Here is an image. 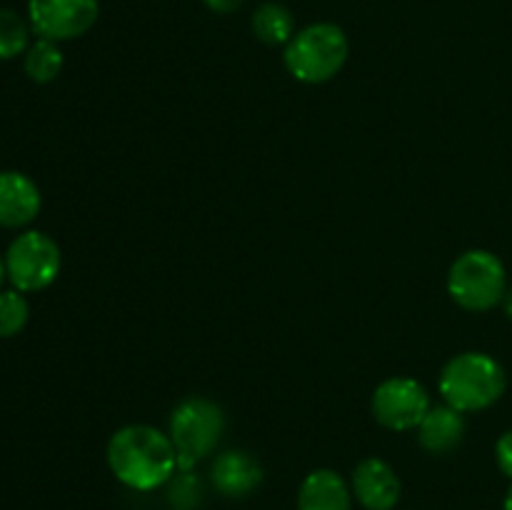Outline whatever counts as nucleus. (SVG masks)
Returning <instances> with one entry per match:
<instances>
[{"label":"nucleus","instance_id":"1","mask_svg":"<svg viewBox=\"0 0 512 510\" xmlns=\"http://www.w3.org/2000/svg\"><path fill=\"white\" fill-rule=\"evenodd\" d=\"M108 468L125 488L150 493L178 473V450L168 433L153 425H125L108 440Z\"/></svg>","mask_w":512,"mask_h":510},{"label":"nucleus","instance_id":"2","mask_svg":"<svg viewBox=\"0 0 512 510\" xmlns=\"http://www.w3.org/2000/svg\"><path fill=\"white\" fill-rule=\"evenodd\" d=\"M508 388L505 368L488 353L468 350L445 363L438 390L450 408L460 413H480L498 403Z\"/></svg>","mask_w":512,"mask_h":510},{"label":"nucleus","instance_id":"3","mask_svg":"<svg viewBox=\"0 0 512 510\" xmlns=\"http://www.w3.org/2000/svg\"><path fill=\"white\" fill-rule=\"evenodd\" d=\"M348 35L335 23H313L293 35L285 45V68L295 80L320 85L333 80L348 63Z\"/></svg>","mask_w":512,"mask_h":510},{"label":"nucleus","instance_id":"4","mask_svg":"<svg viewBox=\"0 0 512 510\" xmlns=\"http://www.w3.org/2000/svg\"><path fill=\"white\" fill-rule=\"evenodd\" d=\"M508 273L503 260L483 248L465 250L448 270V293L460 308L485 313L503 303Z\"/></svg>","mask_w":512,"mask_h":510},{"label":"nucleus","instance_id":"5","mask_svg":"<svg viewBox=\"0 0 512 510\" xmlns=\"http://www.w3.org/2000/svg\"><path fill=\"white\" fill-rule=\"evenodd\" d=\"M225 433V413L215 400L185 398L170 415V440L178 450V470H193L198 460L218 448Z\"/></svg>","mask_w":512,"mask_h":510},{"label":"nucleus","instance_id":"6","mask_svg":"<svg viewBox=\"0 0 512 510\" xmlns=\"http://www.w3.org/2000/svg\"><path fill=\"white\" fill-rule=\"evenodd\" d=\"M5 275L20 293H38L55 283L63 268L58 243L48 233L25 230L5 250Z\"/></svg>","mask_w":512,"mask_h":510},{"label":"nucleus","instance_id":"7","mask_svg":"<svg viewBox=\"0 0 512 510\" xmlns=\"http://www.w3.org/2000/svg\"><path fill=\"white\" fill-rule=\"evenodd\" d=\"M370 408L383 428L405 433V430H418L433 405L423 383L408 375H395L375 388Z\"/></svg>","mask_w":512,"mask_h":510},{"label":"nucleus","instance_id":"8","mask_svg":"<svg viewBox=\"0 0 512 510\" xmlns=\"http://www.w3.org/2000/svg\"><path fill=\"white\" fill-rule=\"evenodd\" d=\"M98 0H28V23L38 38L63 43L98 23Z\"/></svg>","mask_w":512,"mask_h":510},{"label":"nucleus","instance_id":"9","mask_svg":"<svg viewBox=\"0 0 512 510\" xmlns=\"http://www.w3.org/2000/svg\"><path fill=\"white\" fill-rule=\"evenodd\" d=\"M350 490L365 510H395L403 495L398 473L383 458L360 460L350 478Z\"/></svg>","mask_w":512,"mask_h":510},{"label":"nucleus","instance_id":"10","mask_svg":"<svg viewBox=\"0 0 512 510\" xmlns=\"http://www.w3.org/2000/svg\"><path fill=\"white\" fill-rule=\"evenodd\" d=\"M43 205L40 188L18 170H0V228H25Z\"/></svg>","mask_w":512,"mask_h":510},{"label":"nucleus","instance_id":"11","mask_svg":"<svg viewBox=\"0 0 512 510\" xmlns=\"http://www.w3.org/2000/svg\"><path fill=\"white\" fill-rule=\"evenodd\" d=\"M210 483L223 498H245L263 483V465L245 450H225L210 468Z\"/></svg>","mask_w":512,"mask_h":510},{"label":"nucleus","instance_id":"12","mask_svg":"<svg viewBox=\"0 0 512 510\" xmlns=\"http://www.w3.org/2000/svg\"><path fill=\"white\" fill-rule=\"evenodd\" d=\"M298 510H353V490L343 475L318 468L300 483Z\"/></svg>","mask_w":512,"mask_h":510},{"label":"nucleus","instance_id":"13","mask_svg":"<svg viewBox=\"0 0 512 510\" xmlns=\"http://www.w3.org/2000/svg\"><path fill=\"white\" fill-rule=\"evenodd\" d=\"M465 413L450 408L448 403L430 408L423 423L418 425V443L433 455H448L463 443L465 438Z\"/></svg>","mask_w":512,"mask_h":510},{"label":"nucleus","instance_id":"14","mask_svg":"<svg viewBox=\"0 0 512 510\" xmlns=\"http://www.w3.org/2000/svg\"><path fill=\"white\" fill-rule=\"evenodd\" d=\"M253 33L265 45H288L293 40L295 30V15L288 5L283 3H263L250 18Z\"/></svg>","mask_w":512,"mask_h":510},{"label":"nucleus","instance_id":"15","mask_svg":"<svg viewBox=\"0 0 512 510\" xmlns=\"http://www.w3.org/2000/svg\"><path fill=\"white\" fill-rule=\"evenodd\" d=\"M63 50L53 40L38 38L35 43H30V48L25 50L23 68L33 83H53L60 73H63Z\"/></svg>","mask_w":512,"mask_h":510},{"label":"nucleus","instance_id":"16","mask_svg":"<svg viewBox=\"0 0 512 510\" xmlns=\"http://www.w3.org/2000/svg\"><path fill=\"white\" fill-rule=\"evenodd\" d=\"M28 20L10 8H0V60H13L30 48Z\"/></svg>","mask_w":512,"mask_h":510},{"label":"nucleus","instance_id":"17","mask_svg":"<svg viewBox=\"0 0 512 510\" xmlns=\"http://www.w3.org/2000/svg\"><path fill=\"white\" fill-rule=\"evenodd\" d=\"M30 320V303L20 290H0V338H15Z\"/></svg>","mask_w":512,"mask_h":510},{"label":"nucleus","instance_id":"18","mask_svg":"<svg viewBox=\"0 0 512 510\" xmlns=\"http://www.w3.org/2000/svg\"><path fill=\"white\" fill-rule=\"evenodd\" d=\"M200 480L193 470H178L168 483V500L175 510H195L200 505Z\"/></svg>","mask_w":512,"mask_h":510},{"label":"nucleus","instance_id":"19","mask_svg":"<svg viewBox=\"0 0 512 510\" xmlns=\"http://www.w3.org/2000/svg\"><path fill=\"white\" fill-rule=\"evenodd\" d=\"M495 460H498V468L503 470V475L512 480V428L500 435L498 445H495Z\"/></svg>","mask_w":512,"mask_h":510},{"label":"nucleus","instance_id":"20","mask_svg":"<svg viewBox=\"0 0 512 510\" xmlns=\"http://www.w3.org/2000/svg\"><path fill=\"white\" fill-rule=\"evenodd\" d=\"M203 3L208 5V8L213 10V13L230 15V13H235V10H238L240 5L245 3V0H203Z\"/></svg>","mask_w":512,"mask_h":510},{"label":"nucleus","instance_id":"21","mask_svg":"<svg viewBox=\"0 0 512 510\" xmlns=\"http://www.w3.org/2000/svg\"><path fill=\"white\" fill-rule=\"evenodd\" d=\"M503 310H505V315H508V318L512 320V288L505 290V298H503Z\"/></svg>","mask_w":512,"mask_h":510},{"label":"nucleus","instance_id":"22","mask_svg":"<svg viewBox=\"0 0 512 510\" xmlns=\"http://www.w3.org/2000/svg\"><path fill=\"white\" fill-rule=\"evenodd\" d=\"M503 510H512V485H510L508 495H505V503H503Z\"/></svg>","mask_w":512,"mask_h":510},{"label":"nucleus","instance_id":"23","mask_svg":"<svg viewBox=\"0 0 512 510\" xmlns=\"http://www.w3.org/2000/svg\"><path fill=\"white\" fill-rule=\"evenodd\" d=\"M5 278H8V275H5V258L0 255V285H3Z\"/></svg>","mask_w":512,"mask_h":510}]
</instances>
